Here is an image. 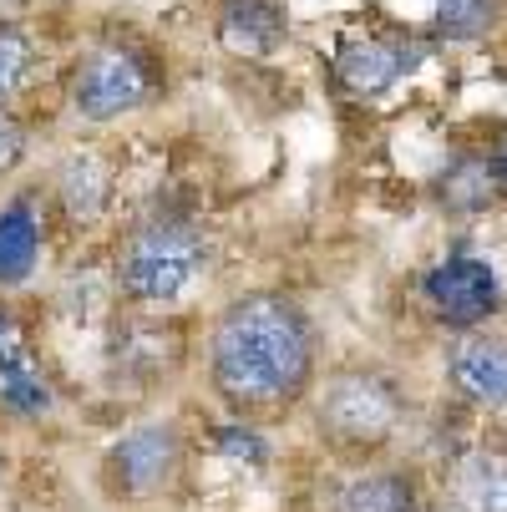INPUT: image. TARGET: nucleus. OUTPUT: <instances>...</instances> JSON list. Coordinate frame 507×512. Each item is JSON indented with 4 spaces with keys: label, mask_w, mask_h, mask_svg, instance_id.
Returning <instances> with one entry per match:
<instances>
[{
    "label": "nucleus",
    "mask_w": 507,
    "mask_h": 512,
    "mask_svg": "<svg viewBox=\"0 0 507 512\" xmlns=\"http://www.w3.org/2000/svg\"><path fill=\"white\" fill-rule=\"evenodd\" d=\"M208 371L239 411H279L315 381V330L295 300L244 295L213 325Z\"/></svg>",
    "instance_id": "nucleus-1"
},
{
    "label": "nucleus",
    "mask_w": 507,
    "mask_h": 512,
    "mask_svg": "<svg viewBox=\"0 0 507 512\" xmlns=\"http://www.w3.org/2000/svg\"><path fill=\"white\" fill-rule=\"evenodd\" d=\"M208 269V244L188 218L153 213L122 239L117 279L137 305H178Z\"/></svg>",
    "instance_id": "nucleus-2"
},
{
    "label": "nucleus",
    "mask_w": 507,
    "mask_h": 512,
    "mask_svg": "<svg viewBox=\"0 0 507 512\" xmlns=\"http://www.w3.org/2000/svg\"><path fill=\"white\" fill-rule=\"evenodd\" d=\"M401 421V396L376 371H340L320 401V431L345 447H376Z\"/></svg>",
    "instance_id": "nucleus-3"
},
{
    "label": "nucleus",
    "mask_w": 507,
    "mask_h": 512,
    "mask_svg": "<svg viewBox=\"0 0 507 512\" xmlns=\"http://www.w3.org/2000/svg\"><path fill=\"white\" fill-rule=\"evenodd\" d=\"M148 97H153V66L132 46H97L71 77V107L87 122H112L122 112H137Z\"/></svg>",
    "instance_id": "nucleus-4"
},
{
    "label": "nucleus",
    "mask_w": 507,
    "mask_h": 512,
    "mask_svg": "<svg viewBox=\"0 0 507 512\" xmlns=\"http://www.w3.org/2000/svg\"><path fill=\"white\" fill-rule=\"evenodd\" d=\"M178 457H183V442L168 421H142L132 426L122 442L112 447L107 457V472H112V487L127 492V497H153L173 482L178 472Z\"/></svg>",
    "instance_id": "nucleus-5"
},
{
    "label": "nucleus",
    "mask_w": 507,
    "mask_h": 512,
    "mask_svg": "<svg viewBox=\"0 0 507 512\" xmlns=\"http://www.w3.org/2000/svg\"><path fill=\"white\" fill-rule=\"evenodd\" d=\"M421 295H426L431 310H437V320L477 325V320H487L497 310V274H492V264L457 254V259L437 264L421 279Z\"/></svg>",
    "instance_id": "nucleus-6"
},
{
    "label": "nucleus",
    "mask_w": 507,
    "mask_h": 512,
    "mask_svg": "<svg viewBox=\"0 0 507 512\" xmlns=\"http://www.w3.org/2000/svg\"><path fill=\"white\" fill-rule=\"evenodd\" d=\"M421 66V46L416 41H396V36H360L350 46H340L335 56V77L345 92L355 97H381L391 92L401 77Z\"/></svg>",
    "instance_id": "nucleus-7"
},
{
    "label": "nucleus",
    "mask_w": 507,
    "mask_h": 512,
    "mask_svg": "<svg viewBox=\"0 0 507 512\" xmlns=\"http://www.w3.org/2000/svg\"><path fill=\"white\" fill-rule=\"evenodd\" d=\"M284 11L279 0H229L219 11V41L234 56H274L284 46Z\"/></svg>",
    "instance_id": "nucleus-8"
},
{
    "label": "nucleus",
    "mask_w": 507,
    "mask_h": 512,
    "mask_svg": "<svg viewBox=\"0 0 507 512\" xmlns=\"http://www.w3.org/2000/svg\"><path fill=\"white\" fill-rule=\"evenodd\" d=\"M452 381L482 406H507V340L472 335L452 350Z\"/></svg>",
    "instance_id": "nucleus-9"
},
{
    "label": "nucleus",
    "mask_w": 507,
    "mask_h": 512,
    "mask_svg": "<svg viewBox=\"0 0 507 512\" xmlns=\"http://www.w3.org/2000/svg\"><path fill=\"white\" fill-rule=\"evenodd\" d=\"M41 254V208L16 198L0 208V284H21Z\"/></svg>",
    "instance_id": "nucleus-10"
},
{
    "label": "nucleus",
    "mask_w": 507,
    "mask_h": 512,
    "mask_svg": "<svg viewBox=\"0 0 507 512\" xmlns=\"http://www.w3.org/2000/svg\"><path fill=\"white\" fill-rule=\"evenodd\" d=\"M497 188H502L497 163H492L487 153H462V158L442 173L437 198H442L447 208H457V213H477V208H487V203L497 198Z\"/></svg>",
    "instance_id": "nucleus-11"
},
{
    "label": "nucleus",
    "mask_w": 507,
    "mask_h": 512,
    "mask_svg": "<svg viewBox=\"0 0 507 512\" xmlns=\"http://www.w3.org/2000/svg\"><path fill=\"white\" fill-rule=\"evenodd\" d=\"M0 401H6L11 411H21V416H41L51 406V391H46L36 360L21 340H11L6 350H0Z\"/></svg>",
    "instance_id": "nucleus-12"
},
{
    "label": "nucleus",
    "mask_w": 507,
    "mask_h": 512,
    "mask_svg": "<svg viewBox=\"0 0 507 512\" xmlns=\"http://www.w3.org/2000/svg\"><path fill=\"white\" fill-rule=\"evenodd\" d=\"M340 512H416V492L401 472H371L345 487Z\"/></svg>",
    "instance_id": "nucleus-13"
},
{
    "label": "nucleus",
    "mask_w": 507,
    "mask_h": 512,
    "mask_svg": "<svg viewBox=\"0 0 507 512\" xmlns=\"http://www.w3.org/2000/svg\"><path fill=\"white\" fill-rule=\"evenodd\" d=\"M467 512H507V462L502 457H472L457 482Z\"/></svg>",
    "instance_id": "nucleus-14"
},
{
    "label": "nucleus",
    "mask_w": 507,
    "mask_h": 512,
    "mask_svg": "<svg viewBox=\"0 0 507 512\" xmlns=\"http://www.w3.org/2000/svg\"><path fill=\"white\" fill-rule=\"evenodd\" d=\"M497 21V0H437V36L477 41Z\"/></svg>",
    "instance_id": "nucleus-15"
},
{
    "label": "nucleus",
    "mask_w": 507,
    "mask_h": 512,
    "mask_svg": "<svg viewBox=\"0 0 507 512\" xmlns=\"http://www.w3.org/2000/svg\"><path fill=\"white\" fill-rule=\"evenodd\" d=\"M31 61H36V46L21 26L0 21V102L11 92H21V82L31 77Z\"/></svg>",
    "instance_id": "nucleus-16"
},
{
    "label": "nucleus",
    "mask_w": 507,
    "mask_h": 512,
    "mask_svg": "<svg viewBox=\"0 0 507 512\" xmlns=\"http://www.w3.org/2000/svg\"><path fill=\"white\" fill-rule=\"evenodd\" d=\"M219 452H224L229 462H249V467H259V462L269 457L264 436H259L254 426H244V421H229V426H219Z\"/></svg>",
    "instance_id": "nucleus-17"
},
{
    "label": "nucleus",
    "mask_w": 507,
    "mask_h": 512,
    "mask_svg": "<svg viewBox=\"0 0 507 512\" xmlns=\"http://www.w3.org/2000/svg\"><path fill=\"white\" fill-rule=\"evenodd\" d=\"M21 153H26V137H21V127L0 117V173H11V168L21 163Z\"/></svg>",
    "instance_id": "nucleus-18"
},
{
    "label": "nucleus",
    "mask_w": 507,
    "mask_h": 512,
    "mask_svg": "<svg viewBox=\"0 0 507 512\" xmlns=\"http://www.w3.org/2000/svg\"><path fill=\"white\" fill-rule=\"evenodd\" d=\"M16 340V320H11V310H0V350H6Z\"/></svg>",
    "instance_id": "nucleus-19"
},
{
    "label": "nucleus",
    "mask_w": 507,
    "mask_h": 512,
    "mask_svg": "<svg viewBox=\"0 0 507 512\" xmlns=\"http://www.w3.org/2000/svg\"><path fill=\"white\" fill-rule=\"evenodd\" d=\"M492 163H497V178H502V188H507V137L492 148Z\"/></svg>",
    "instance_id": "nucleus-20"
}]
</instances>
